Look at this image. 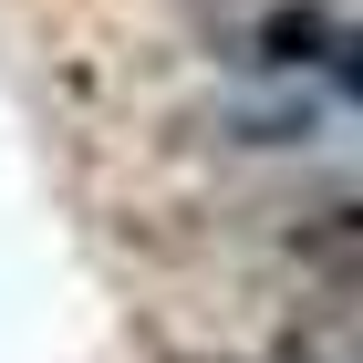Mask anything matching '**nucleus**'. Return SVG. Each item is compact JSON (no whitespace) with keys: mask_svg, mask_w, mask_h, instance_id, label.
<instances>
[{"mask_svg":"<svg viewBox=\"0 0 363 363\" xmlns=\"http://www.w3.org/2000/svg\"><path fill=\"white\" fill-rule=\"evenodd\" d=\"M322 73H333V84L363 104V21H353V31H333V62H322Z\"/></svg>","mask_w":363,"mask_h":363,"instance_id":"nucleus-2","label":"nucleus"},{"mask_svg":"<svg viewBox=\"0 0 363 363\" xmlns=\"http://www.w3.org/2000/svg\"><path fill=\"white\" fill-rule=\"evenodd\" d=\"M291 250H301V259H333V270H363V197H353V208H311V218L291 228Z\"/></svg>","mask_w":363,"mask_h":363,"instance_id":"nucleus-1","label":"nucleus"}]
</instances>
